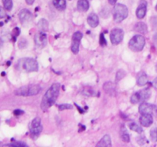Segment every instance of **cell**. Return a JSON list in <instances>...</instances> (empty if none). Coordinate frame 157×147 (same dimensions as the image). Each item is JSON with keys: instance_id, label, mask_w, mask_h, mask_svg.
Masks as SVG:
<instances>
[{"instance_id": "32", "label": "cell", "mask_w": 157, "mask_h": 147, "mask_svg": "<svg viewBox=\"0 0 157 147\" xmlns=\"http://www.w3.org/2000/svg\"><path fill=\"white\" fill-rule=\"evenodd\" d=\"M20 33V30L18 28H15L13 29V35L14 37H17Z\"/></svg>"}, {"instance_id": "4", "label": "cell", "mask_w": 157, "mask_h": 147, "mask_svg": "<svg viewBox=\"0 0 157 147\" xmlns=\"http://www.w3.org/2000/svg\"><path fill=\"white\" fill-rule=\"evenodd\" d=\"M145 43L146 41L144 36L140 35H136L130 39V42H129V47L133 51H140L144 49Z\"/></svg>"}, {"instance_id": "21", "label": "cell", "mask_w": 157, "mask_h": 147, "mask_svg": "<svg viewBox=\"0 0 157 147\" xmlns=\"http://www.w3.org/2000/svg\"><path fill=\"white\" fill-rule=\"evenodd\" d=\"M38 28L41 32H47L48 30V21L44 18H41L39 21H38Z\"/></svg>"}, {"instance_id": "3", "label": "cell", "mask_w": 157, "mask_h": 147, "mask_svg": "<svg viewBox=\"0 0 157 147\" xmlns=\"http://www.w3.org/2000/svg\"><path fill=\"white\" fill-rule=\"evenodd\" d=\"M128 16V9L124 4H116L113 9V19L119 23L124 21Z\"/></svg>"}, {"instance_id": "34", "label": "cell", "mask_w": 157, "mask_h": 147, "mask_svg": "<svg viewBox=\"0 0 157 147\" xmlns=\"http://www.w3.org/2000/svg\"><path fill=\"white\" fill-rule=\"evenodd\" d=\"M25 2L28 5H29V6H30V5L33 4L34 2H35V0H25Z\"/></svg>"}, {"instance_id": "15", "label": "cell", "mask_w": 157, "mask_h": 147, "mask_svg": "<svg viewBox=\"0 0 157 147\" xmlns=\"http://www.w3.org/2000/svg\"><path fill=\"white\" fill-rule=\"evenodd\" d=\"M87 23L91 28H96L99 24V18L96 14H90L87 17Z\"/></svg>"}, {"instance_id": "37", "label": "cell", "mask_w": 157, "mask_h": 147, "mask_svg": "<svg viewBox=\"0 0 157 147\" xmlns=\"http://www.w3.org/2000/svg\"><path fill=\"white\" fill-rule=\"evenodd\" d=\"M153 41H155V43H156L157 44V33L154 35V36H153Z\"/></svg>"}, {"instance_id": "39", "label": "cell", "mask_w": 157, "mask_h": 147, "mask_svg": "<svg viewBox=\"0 0 157 147\" xmlns=\"http://www.w3.org/2000/svg\"><path fill=\"white\" fill-rule=\"evenodd\" d=\"M2 40L1 39V38H0V47H2Z\"/></svg>"}, {"instance_id": "40", "label": "cell", "mask_w": 157, "mask_h": 147, "mask_svg": "<svg viewBox=\"0 0 157 147\" xmlns=\"http://www.w3.org/2000/svg\"><path fill=\"white\" fill-rule=\"evenodd\" d=\"M156 10L157 11V5H156Z\"/></svg>"}, {"instance_id": "13", "label": "cell", "mask_w": 157, "mask_h": 147, "mask_svg": "<svg viewBox=\"0 0 157 147\" xmlns=\"http://www.w3.org/2000/svg\"><path fill=\"white\" fill-rule=\"evenodd\" d=\"M147 2L145 0H141L140 2L139 6H138L137 9H136V16L140 19H142L145 17L146 14H147Z\"/></svg>"}, {"instance_id": "9", "label": "cell", "mask_w": 157, "mask_h": 147, "mask_svg": "<svg viewBox=\"0 0 157 147\" xmlns=\"http://www.w3.org/2000/svg\"><path fill=\"white\" fill-rule=\"evenodd\" d=\"M139 111L141 114L144 113H149L152 115H156L157 116V107L153 104H148V103H143L140 105Z\"/></svg>"}, {"instance_id": "10", "label": "cell", "mask_w": 157, "mask_h": 147, "mask_svg": "<svg viewBox=\"0 0 157 147\" xmlns=\"http://www.w3.org/2000/svg\"><path fill=\"white\" fill-rule=\"evenodd\" d=\"M83 35L81 32H76L74 33L72 36V45H71V51L74 54H78L79 51L80 42L82 38Z\"/></svg>"}, {"instance_id": "33", "label": "cell", "mask_w": 157, "mask_h": 147, "mask_svg": "<svg viewBox=\"0 0 157 147\" xmlns=\"http://www.w3.org/2000/svg\"><path fill=\"white\" fill-rule=\"evenodd\" d=\"M23 113H24V112L21 110H15V111H14V114H15V116H19V115L23 114Z\"/></svg>"}, {"instance_id": "12", "label": "cell", "mask_w": 157, "mask_h": 147, "mask_svg": "<svg viewBox=\"0 0 157 147\" xmlns=\"http://www.w3.org/2000/svg\"><path fill=\"white\" fill-rule=\"evenodd\" d=\"M18 18H19V20L21 24H25L32 20V14L31 13V12L29 10L24 9L20 11L19 14H18Z\"/></svg>"}, {"instance_id": "24", "label": "cell", "mask_w": 157, "mask_h": 147, "mask_svg": "<svg viewBox=\"0 0 157 147\" xmlns=\"http://www.w3.org/2000/svg\"><path fill=\"white\" fill-rule=\"evenodd\" d=\"M129 127H130V130H133V131L136 132V133H141L143 132V129L141 128L138 124H136V123L134 122L130 123L129 124Z\"/></svg>"}, {"instance_id": "31", "label": "cell", "mask_w": 157, "mask_h": 147, "mask_svg": "<svg viewBox=\"0 0 157 147\" xmlns=\"http://www.w3.org/2000/svg\"><path fill=\"white\" fill-rule=\"evenodd\" d=\"M6 16V13L4 9L2 7H0V18H3Z\"/></svg>"}, {"instance_id": "38", "label": "cell", "mask_w": 157, "mask_h": 147, "mask_svg": "<svg viewBox=\"0 0 157 147\" xmlns=\"http://www.w3.org/2000/svg\"><path fill=\"white\" fill-rule=\"evenodd\" d=\"M140 140H141V141H143V140H146V139H144V138H142V137H140ZM138 143H139V144H140V145H143V142H140H140H138Z\"/></svg>"}, {"instance_id": "11", "label": "cell", "mask_w": 157, "mask_h": 147, "mask_svg": "<svg viewBox=\"0 0 157 147\" xmlns=\"http://www.w3.org/2000/svg\"><path fill=\"white\" fill-rule=\"evenodd\" d=\"M35 45L38 47H40V48L44 47L48 43V38L46 34L43 32L36 34L35 36Z\"/></svg>"}, {"instance_id": "29", "label": "cell", "mask_w": 157, "mask_h": 147, "mask_svg": "<svg viewBox=\"0 0 157 147\" xmlns=\"http://www.w3.org/2000/svg\"><path fill=\"white\" fill-rule=\"evenodd\" d=\"M7 145H11V146H27V145L23 142H14V143H11V144H8Z\"/></svg>"}, {"instance_id": "16", "label": "cell", "mask_w": 157, "mask_h": 147, "mask_svg": "<svg viewBox=\"0 0 157 147\" xmlns=\"http://www.w3.org/2000/svg\"><path fill=\"white\" fill-rule=\"evenodd\" d=\"M111 138L108 134L105 135L102 139L100 140V142L97 144V146H111Z\"/></svg>"}, {"instance_id": "7", "label": "cell", "mask_w": 157, "mask_h": 147, "mask_svg": "<svg viewBox=\"0 0 157 147\" xmlns=\"http://www.w3.org/2000/svg\"><path fill=\"white\" fill-rule=\"evenodd\" d=\"M21 67L27 72L37 71L38 70V64L33 58H25L21 62Z\"/></svg>"}, {"instance_id": "2", "label": "cell", "mask_w": 157, "mask_h": 147, "mask_svg": "<svg viewBox=\"0 0 157 147\" xmlns=\"http://www.w3.org/2000/svg\"><path fill=\"white\" fill-rule=\"evenodd\" d=\"M41 88L38 84H32V85H28L21 87L18 88L15 91V94L18 96H29L36 95L41 91Z\"/></svg>"}, {"instance_id": "22", "label": "cell", "mask_w": 157, "mask_h": 147, "mask_svg": "<svg viewBox=\"0 0 157 147\" xmlns=\"http://www.w3.org/2000/svg\"><path fill=\"white\" fill-rule=\"evenodd\" d=\"M121 139H123V141H124V142H130V135H129V133H128V132H127V129H126L124 126L121 127Z\"/></svg>"}, {"instance_id": "20", "label": "cell", "mask_w": 157, "mask_h": 147, "mask_svg": "<svg viewBox=\"0 0 157 147\" xmlns=\"http://www.w3.org/2000/svg\"><path fill=\"white\" fill-rule=\"evenodd\" d=\"M53 5L58 10L63 11L66 9V0H53Z\"/></svg>"}, {"instance_id": "25", "label": "cell", "mask_w": 157, "mask_h": 147, "mask_svg": "<svg viewBox=\"0 0 157 147\" xmlns=\"http://www.w3.org/2000/svg\"><path fill=\"white\" fill-rule=\"evenodd\" d=\"M2 4L4 6V9L7 11H11L13 6L12 0H2Z\"/></svg>"}, {"instance_id": "28", "label": "cell", "mask_w": 157, "mask_h": 147, "mask_svg": "<svg viewBox=\"0 0 157 147\" xmlns=\"http://www.w3.org/2000/svg\"><path fill=\"white\" fill-rule=\"evenodd\" d=\"M58 108H59V110H64L72 109L73 108V107H72V105H71V104H61V105L58 107Z\"/></svg>"}, {"instance_id": "8", "label": "cell", "mask_w": 157, "mask_h": 147, "mask_svg": "<svg viewBox=\"0 0 157 147\" xmlns=\"http://www.w3.org/2000/svg\"><path fill=\"white\" fill-rule=\"evenodd\" d=\"M124 31L121 28H114L110 32V41L113 44H118L124 38Z\"/></svg>"}, {"instance_id": "23", "label": "cell", "mask_w": 157, "mask_h": 147, "mask_svg": "<svg viewBox=\"0 0 157 147\" xmlns=\"http://www.w3.org/2000/svg\"><path fill=\"white\" fill-rule=\"evenodd\" d=\"M147 83V76L145 73H140L137 78V84L140 86L146 85Z\"/></svg>"}, {"instance_id": "1", "label": "cell", "mask_w": 157, "mask_h": 147, "mask_svg": "<svg viewBox=\"0 0 157 147\" xmlns=\"http://www.w3.org/2000/svg\"><path fill=\"white\" fill-rule=\"evenodd\" d=\"M61 85L58 83L52 84V87L47 90L45 94L43 96L41 103V108L46 111L48 109L50 108L53 104H55L60 92Z\"/></svg>"}, {"instance_id": "30", "label": "cell", "mask_w": 157, "mask_h": 147, "mask_svg": "<svg viewBox=\"0 0 157 147\" xmlns=\"http://www.w3.org/2000/svg\"><path fill=\"white\" fill-rule=\"evenodd\" d=\"M100 43H101V45H106V44H107V41H106L105 38H104V36L103 35V34H101V40H100Z\"/></svg>"}, {"instance_id": "18", "label": "cell", "mask_w": 157, "mask_h": 147, "mask_svg": "<svg viewBox=\"0 0 157 147\" xmlns=\"http://www.w3.org/2000/svg\"><path fill=\"white\" fill-rule=\"evenodd\" d=\"M89 9V2L87 0H78V9L80 12H87Z\"/></svg>"}, {"instance_id": "14", "label": "cell", "mask_w": 157, "mask_h": 147, "mask_svg": "<svg viewBox=\"0 0 157 147\" xmlns=\"http://www.w3.org/2000/svg\"><path fill=\"white\" fill-rule=\"evenodd\" d=\"M140 122L141 125L144 126H150L153 123V115L149 114V113H144L140 118Z\"/></svg>"}, {"instance_id": "27", "label": "cell", "mask_w": 157, "mask_h": 147, "mask_svg": "<svg viewBox=\"0 0 157 147\" xmlns=\"http://www.w3.org/2000/svg\"><path fill=\"white\" fill-rule=\"evenodd\" d=\"M150 138L153 141L157 142V127L152 129L150 131Z\"/></svg>"}, {"instance_id": "5", "label": "cell", "mask_w": 157, "mask_h": 147, "mask_svg": "<svg viewBox=\"0 0 157 147\" xmlns=\"http://www.w3.org/2000/svg\"><path fill=\"white\" fill-rule=\"evenodd\" d=\"M150 96H151V91L149 88H146L137 91L134 94L132 95L130 101L132 104H137V103L147 100L150 97Z\"/></svg>"}, {"instance_id": "19", "label": "cell", "mask_w": 157, "mask_h": 147, "mask_svg": "<svg viewBox=\"0 0 157 147\" xmlns=\"http://www.w3.org/2000/svg\"><path fill=\"white\" fill-rule=\"evenodd\" d=\"M104 89L106 91V93L108 94L113 95L114 94L116 90H115V85L112 82H107L104 84Z\"/></svg>"}, {"instance_id": "35", "label": "cell", "mask_w": 157, "mask_h": 147, "mask_svg": "<svg viewBox=\"0 0 157 147\" xmlns=\"http://www.w3.org/2000/svg\"><path fill=\"white\" fill-rule=\"evenodd\" d=\"M153 87L156 90H157V77H156V79L153 81Z\"/></svg>"}, {"instance_id": "26", "label": "cell", "mask_w": 157, "mask_h": 147, "mask_svg": "<svg viewBox=\"0 0 157 147\" xmlns=\"http://www.w3.org/2000/svg\"><path fill=\"white\" fill-rule=\"evenodd\" d=\"M126 75V72L124 70H118L117 73L116 74V81H120L122 78H124Z\"/></svg>"}, {"instance_id": "17", "label": "cell", "mask_w": 157, "mask_h": 147, "mask_svg": "<svg viewBox=\"0 0 157 147\" xmlns=\"http://www.w3.org/2000/svg\"><path fill=\"white\" fill-rule=\"evenodd\" d=\"M134 30L140 34H146L147 32V25L144 22L140 21L135 24Z\"/></svg>"}, {"instance_id": "36", "label": "cell", "mask_w": 157, "mask_h": 147, "mask_svg": "<svg viewBox=\"0 0 157 147\" xmlns=\"http://www.w3.org/2000/svg\"><path fill=\"white\" fill-rule=\"evenodd\" d=\"M117 1V0H108L109 3H110V5H115L116 4Z\"/></svg>"}, {"instance_id": "6", "label": "cell", "mask_w": 157, "mask_h": 147, "mask_svg": "<svg viewBox=\"0 0 157 147\" xmlns=\"http://www.w3.org/2000/svg\"><path fill=\"white\" fill-rule=\"evenodd\" d=\"M43 130V126L41 125V119L39 117H36L31 122L29 125V131H30L31 136L33 139L38 137Z\"/></svg>"}]
</instances>
